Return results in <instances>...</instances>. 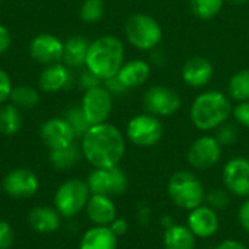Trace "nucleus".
Returning a JSON list of instances; mask_svg holds the SVG:
<instances>
[{
    "label": "nucleus",
    "mask_w": 249,
    "mask_h": 249,
    "mask_svg": "<svg viewBox=\"0 0 249 249\" xmlns=\"http://www.w3.org/2000/svg\"><path fill=\"white\" fill-rule=\"evenodd\" d=\"M80 150L82 156L93 168L118 166L125 155V139L109 123L95 124L82 137Z\"/></svg>",
    "instance_id": "f257e3e1"
},
{
    "label": "nucleus",
    "mask_w": 249,
    "mask_h": 249,
    "mask_svg": "<svg viewBox=\"0 0 249 249\" xmlns=\"http://www.w3.org/2000/svg\"><path fill=\"white\" fill-rule=\"evenodd\" d=\"M232 108L231 98L226 93L212 89L196 96L190 108V118L197 130L213 131L228 123Z\"/></svg>",
    "instance_id": "f03ea898"
},
{
    "label": "nucleus",
    "mask_w": 249,
    "mask_h": 249,
    "mask_svg": "<svg viewBox=\"0 0 249 249\" xmlns=\"http://www.w3.org/2000/svg\"><path fill=\"white\" fill-rule=\"evenodd\" d=\"M124 57L123 41L114 35H102L90 42L85 66L104 82L118 74L125 63Z\"/></svg>",
    "instance_id": "7ed1b4c3"
},
{
    "label": "nucleus",
    "mask_w": 249,
    "mask_h": 249,
    "mask_svg": "<svg viewBox=\"0 0 249 249\" xmlns=\"http://www.w3.org/2000/svg\"><path fill=\"white\" fill-rule=\"evenodd\" d=\"M124 32L128 44L140 51H153L159 47L163 36L158 19L147 13L131 15L125 22Z\"/></svg>",
    "instance_id": "20e7f679"
},
{
    "label": "nucleus",
    "mask_w": 249,
    "mask_h": 249,
    "mask_svg": "<svg viewBox=\"0 0 249 249\" xmlns=\"http://www.w3.org/2000/svg\"><path fill=\"white\" fill-rule=\"evenodd\" d=\"M168 194L175 206L184 210H193L206 200V190L201 181L188 171L175 172L168 182Z\"/></svg>",
    "instance_id": "39448f33"
},
{
    "label": "nucleus",
    "mask_w": 249,
    "mask_h": 249,
    "mask_svg": "<svg viewBox=\"0 0 249 249\" xmlns=\"http://www.w3.org/2000/svg\"><path fill=\"white\" fill-rule=\"evenodd\" d=\"M90 191L86 181L70 178L58 185L54 194V207L63 219H73L80 214L89 201Z\"/></svg>",
    "instance_id": "423d86ee"
},
{
    "label": "nucleus",
    "mask_w": 249,
    "mask_h": 249,
    "mask_svg": "<svg viewBox=\"0 0 249 249\" xmlns=\"http://www.w3.org/2000/svg\"><path fill=\"white\" fill-rule=\"evenodd\" d=\"M86 184L89 187L90 194L107 196V197H118L127 191L128 178L127 175L118 168H95L88 179Z\"/></svg>",
    "instance_id": "0eeeda50"
},
{
    "label": "nucleus",
    "mask_w": 249,
    "mask_h": 249,
    "mask_svg": "<svg viewBox=\"0 0 249 249\" xmlns=\"http://www.w3.org/2000/svg\"><path fill=\"white\" fill-rule=\"evenodd\" d=\"M163 136V125L160 120L149 112L133 117L127 124L128 140L139 147L156 146Z\"/></svg>",
    "instance_id": "6e6552de"
},
{
    "label": "nucleus",
    "mask_w": 249,
    "mask_h": 249,
    "mask_svg": "<svg viewBox=\"0 0 249 249\" xmlns=\"http://www.w3.org/2000/svg\"><path fill=\"white\" fill-rule=\"evenodd\" d=\"M182 105L179 93L168 86L155 85L150 86L143 95L144 109L155 117H171L175 115Z\"/></svg>",
    "instance_id": "1a4fd4ad"
},
{
    "label": "nucleus",
    "mask_w": 249,
    "mask_h": 249,
    "mask_svg": "<svg viewBox=\"0 0 249 249\" xmlns=\"http://www.w3.org/2000/svg\"><path fill=\"white\" fill-rule=\"evenodd\" d=\"M90 125L107 123L112 112V95L105 86H96L85 92L80 105Z\"/></svg>",
    "instance_id": "9d476101"
},
{
    "label": "nucleus",
    "mask_w": 249,
    "mask_h": 249,
    "mask_svg": "<svg viewBox=\"0 0 249 249\" xmlns=\"http://www.w3.org/2000/svg\"><path fill=\"white\" fill-rule=\"evenodd\" d=\"M220 158L222 146L214 136H201L196 139L187 152L188 163L200 171L213 168L220 160Z\"/></svg>",
    "instance_id": "9b49d317"
},
{
    "label": "nucleus",
    "mask_w": 249,
    "mask_h": 249,
    "mask_svg": "<svg viewBox=\"0 0 249 249\" xmlns=\"http://www.w3.org/2000/svg\"><path fill=\"white\" fill-rule=\"evenodd\" d=\"M3 191L12 198H29L39 190L36 174L28 168H16L6 174L1 181Z\"/></svg>",
    "instance_id": "f8f14e48"
},
{
    "label": "nucleus",
    "mask_w": 249,
    "mask_h": 249,
    "mask_svg": "<svg viewBox=\"0 0 249 249\" xmlns=\"http://www.w3.org/2000/svg\"><path fill=\"white\" fill-rule=\"evenodd\" d=\"M226 190L238 197H249V159L238 156L226 162L223 168Z\"/></svg>",
    "instance_id": "ddd939ff"
},
{
    "label": "nucleus",
    "mask_w": 249,
    "mask_h": 249,
    "mask_svg": "<svg viewBox=\"0 0 249 249\" xmlns=\"http://www.w3.org/2000/svg\"><path fill=\"white\" fill-rule=\"evenodd\" d=\"M181 77L187 86L201 89L213 80L214 66L209 58L203 55L190 57L181 69Z\"/></svg>",
    "instance_id": "4468645a"
},
{
    "label": "nucleus",
    "mask_w": 249,
    "mask_h": 249,
    "mask_svg": "<svg viewBox=\"0 0 249 249\" xmlns=\"http://www.w3.org/2000/svg\"><path fill=\"white\" fill-rule=\"evenodd\" d=\"M63 47L64 42L53 34H39L32 38L29 44V54L35 61L48 66L58 63L63 58Z\"/></svg>",
    "instance_id": "2eb2a0df"
},
{
    "label": "nucleus",
    "mask_w": 249,
    "mask_h": 249,
    "mask_svg": "<svg viewBox=\"0 0 249 249\" xmlns=\"http://www.w3.org/2000/svg\"><path fill=\"white\" fill-rule=\"evenodd\" d=\"M39 136L42 143L50 150L63 149L74 143V133L64 118H50L47 120L39 130Z\"/></svg>",
    "instance_id": "dca6fc26"
},
{
    "label": "nucleus",
    "mask_w": 249,
    "mask_h": 249,
    "mask_svg": "<svg viewBox=\"0 0 249 249\" xmlns=\"http://www.w3.org/2000/svg\"><path fill=\"white\" fill-rule=\"evenodd\" d=\"M187 226L196 238L213 236L219 229V217L216 214V210L203 204L190 210Z\"/></svg>",
    "instance_id": "f3484780"
},
{
    "label": "nucleus",
    "mask_w": 249,
    "mask_h": 249,
    "mask_svg": "<svg viewBox=\"0 0 249 249\" xmlns=\"http://www.w3.org/2000/svg\"><path fill=\"white\" fill-rule=\"evenodd\" d=\"M73 83V76L70 67L63 63L48 64L39 74V88L47 93L64 90Z\"/></svg>",
    "instance_id": "a211bd4d"
},
{
    "label": "nucleus",
    "mask_w": 249,
    "mask_h": 249,
    "mask_svg": "<svg viewBox=\"0 0 249 249\" xmlns=\"http://www.w3.org/2000/svg\"><path fill=\"white\" fill-rule=\"evenodd\" d=\"M85 212L95 226H109L117 219V207L112 198L107 196L90 194Z\"/></svg>",
    "instance_id": "6ab92c4d"
},
{
    "label": "nucleus",
    "mask_w": 249,
    "mask_h": 249,
    "mask_svg": "<svg viewBox=\"0 0 249 249\" xmlns=\"http://www.w3.org/2000/svg\"><path fill=\"white\" fill-rule=\"evenodd\" d=\"M61 214L55 210V207H47V206H38L34 207L28 214L29 226L42 235L54 233L61 228Z\"/></svg>",
    "instance_id": "aec40b11"
},
{
    "label": "nucleus",
    "mask_w": 249,
    "mask_h": 249,
    "mask_svg": "<svg viewBox=\"0 0 249 249\" xmlns=\"http://www.w3.org/2000/svg\"><path fill=\"white\" fill-rule=\"evenodd\" d=\"M150 73H152V67L147 61L142 58H134L123 64L117 77L130 90L143 86L149 80Z\"/></svg>",
    "instance_id": "412c9836"
},
{
    "label": "nucleus",
    "mask_w": 249,
    "mask_h": 249,
    "mask_svg": "<svg viewBox=\"0 0 249 249\" xmlns=\"http://www.w3.org/2000/svg\"><path fill=\"white\" fill-rule=\"evenodd\" d=\"M118 236L109 226H92L80 238L79 249H117Z\"/></svg>",
    "instance_id": "4be33fe9"
},
{
    "label": "nucleus",
    "mask_w": 249,
    "mask_h": 249,
    "mask_svg": "<svg viewBox=\"0 0 249 249\" xmlns=\"http://www.w3.org/2000/svg\"><path fill=\"white\" fill-rule=\"evenodd\" d=\"M89 45L90 42L80 35L70 36L63 47V58H61L63 64H66L70 69H77L85 66Z\"/></svg>",
    "instance_id": "5701e85b"
},
{
    "label": "nucleus",
    "mask_w": 249,
    "mask_h": 249,
    "mask_svg": "<svg viewBox=\"0 0 249 249\" xmlns=\"http://www.w3.org/2000/svg\"><path fill=\"white\" fill-rule=\"evenodd\" d=\"M163 247L165 249H194L196 236L188 226L174 223L169 228H165Z\"/></svg>",
    "instance_id": "b1692460"
},
{
    "label": "nucleus",
    "mask_w": 249,
    "mask_h": 249,
    "mask_svg": "<svg viewBox=\"0 0 249 249\" xmlns=\"http://www.w3.org/2000/svg\"><path fill=\"white\" fill-rule=\"evenodd\" d=\"M82 158V150L77 147L76 143L66 146L63 149L50 150V162L53 168L58 171H66L69 168H73Z\"/></svg>",
    "instance_id": "393cba45"
},
{
    "label": "nucleus",
    "mask_w": 249,
    "mask_h": 249,
    "mask_svg": "<svg viewBox=\"0 0 249 249\" xmlns=\"http://www.w3.org/2000/svg\"><path fill=\"white\" fill-rule=\"evenodd\" d=\"M22 128V114L13 104H3L0 107V133L13 136Z\"/></svg>",
    "instance_id": "a878e982"
},
{
    "label": "nucleus",
    "mask_w": 249,
    "mask_h": 249,
    "mask_svg": "<svg viewBox=\"0 0 249 249\" xmlns=\"http://www.w3.org/2000/svg\"><path fill=\"white\" fill-rule=\"evenodd\" d=\"M228 96L236 102L249 101V69H242L232 74L228 83Z\"/></svg>",
    "instance_id": "bb28decb"
},
{
    "label": "nucleus",
    "mask_w": 249,
    "mask_h": 249,
    "mask_svg": "<svg viewBox=\"0 0 249 249\" xmlns=\"http://www.w3.org/2000/svg\"><path fill=\"white\" fill-rule=\"evenodd\" d=\"M225 3V0H190V9L196 18L210 20L222 12Z\"/></svg>",
    "instance_id": "cd10ccee"
},
{
    "label": "nucleus",
    "mask_w": 249,
    "mask_h": 249,
    "mask_svg": "<svg viewBox=\"0 0 249 249\" xmlns=\"http://www.w3.org/2000/svg\"><path fill=\"white\" fill-rule=\"evenodd\" d=\"M10 101L19 109H31L38 105L39 95L31 86H18V88L12 89Z\"/></svg>",
    "instance_id": "c85d7f7f"
},
{
    "label": "nucleus",
    "mask_w": 249,
    "mask_h": 249,
    "mask_svg": "<svg viewBox=\"0 0 249 249\" xmlns=\"http://www.w3.org/2000/svg\"><path fill=\"white\" fill-rule=\"evenodd\" d=\"M63 118L70 125V128L74 133L76 139H82L86 134V131L90 128V124L86 120V117H85V114H83V111H82L80 107H71V108H69L66 111V114H64Z\"/></svg>",
    "instance_id": "c756f323"
},
{
    "label": "nucleus",
    "mask_w": 249,
    "mask_h": 249,
    "mask_svg": "<svg viewBox=\"0 0 249 249\" xmlns=\"http://www.w3.org/2000/svg\"><path fill=\"white\" fill-rule=\"evenodd\" d=\"M79 15L85 23H98L105 15V4L102 0H85Z\"/></svg>",
    "instance_id": "7c9ffc66"
},
{
    "label": "nucleus",
    "mask_w": 249,
    "mask_h": 249,
    "mask_svg": "<svg viewBox=\"0 0 249 249\" xmlns=\"http://www.w3.org/2000/svg\"><path fill=\"white\" fill-rule=\"evenodd\" d=\"M238 136H239V131H238L236 125L225 123L217 128V133H216L214 137L220 143V146H232V144L236 143Z\"/></svg>",
    "instance_id": "2f4dec72"
},
{
    "label": "nucleus",
    "mask_w": 249,
    "mask_h": 249,
    "mask_svg": "<svg viewBox=\"0 0 249 249\" xmlns=\"http://www.w3.org/2000/svg\"><path fill=\"white\" fill-rule=\"evenodd\" d=\"M209 203V207L213 210H223L229 204V196L222 188H213L209 193H206V200Z\"/></svg>",
    "instance_id": "473e14b6"
},
{
    "label": "nucleus",
    "mask_w": 249,
    "mask_h": 249,
    "mask_svg": "<svg viewBox=\"0 0 249 249\" xmlns=\"http://www.w3.org/2000/svg\"><path fill=\"white\" fill-rule=\"evenodd\" d=\"M232 115H233V118L236 120L238 124L249 128V101L238 102L232 108Z\"/></svg>",
    "instance_id": "72a5a7b5"
},
{
    "label": "nucleus",
    "mask_w": 249,
    "mask_h": 249,
    "mask_svg": "<svg viewBox=\"0 0 249 249\" xmlns=\"http://www.w3.org/2000/svg\"><path fill=\"white\" fill-rule=\"evenodd\" d=\"M15 242V232L10 223L0 220V249H10Z\"/></svg>",
    "instance_id": "f704fd0d"
},
{
    "label": "nucleus",
    "mask_w": 249,
    "mask_h": 249,
    "mask_svg": "<svg viewBox=\"0 0 249 249\" xmlns=\"http://www.w3.org/2000/svg\"><path fill=\"white\" fill-rule=\"evenodd\" d=\"M101 83H102V80L96 74H93L90 70H88V69H85L80 73V76H79V86L82 89H85V92L92 89V88L101 86Z\"/></svg>",
    "instance_id": "c9c22d12"
},
{
    "label": "nucleus",
    "mask_w": 249,
    "mask_h": 249,
    "mask_svg": "<svg viewBox=\"0 0 249 249\" xmlns=\"http://www.w3.org/2000/svg\"><path fill=\"white\" fill-rule=\"evenodd\" d=\"M12 80L9 77V74L0 69V105L6 104V101L10 98L12 93Z\"/></svg>",
    "instance_id": "e433bc0d"
},
{
    "label": "nucleus",
    "mask_w": 249,
    "mask_h": 249,
    "mask_svg": "<svg viewBox=\"0 0 249 249\" xmlns=\"http://www.w3.org/2000/svg\"><path fill=\"white\" fill-rule=\"evenodd\" d=\"M104 86L107 88V90L112 95V96H120V95H124L127 93V88L120 82V79L117 76L114 77H109L107 80H104Z\"/></svg>",
    "instance_id": "4c0bfd02"
},
{
    "label": "nucleus",
    "mask_w": 249,
    "mask_h": 249,
    "mask_svg": "<svg viewBox=\"0 0 249 249\" xmlns=\"http://www.w3.org/2000/svg\"><path fill=\"white\" fill-rule=\"evenodd\" d=\"M238 219H239L242 229L249 233V200L244 201V204L241 206L239 213H238Z\"/></svg>",
    "instance_id": "58836bf2"
},
{
    "label": "nucleus",
    "mask_w": 249,
    "mask_h": 249,
    "mask_svg": "<svg viewBox=\"0 0 249 249\" xmlns=\"http://www.w3.org/2000/svg\"><path fill=\"white\" fill-rule=\"evenodd\" d=\"M109 229L117 235V236H123V235H125L127 233V231H128V223L124 220V219H115L111 225H109Z\"/></svg>",
    "instance_id": "ea45409f"
},
{
    "label": "nucleus",
    "mask_w": 249,
    "mask_h": 249,
    "mask_svg": "<svg viewBox=\"0 0 249 249\" xmlns=\"http://www.w3.org/2000/svg\"><path fill=\"white\" fill-rule=\"evenodd\" d=\"M10 42H12V39H10L9 29L6 26L0 25V55L7 51V48L10 47Z\"/></svg>",
    "instance_id": "a19ab883"
},
{
    "label": "nucleus",
    "mask_w": 249,
    "mask_h": 249,
    "mask_svg": "<svg viewBox=\"0 0 249 249\" xmlns=\"http://www.w3.org/2000/svg\"><path fill=\"white\" fill-rule=\"evenodd\" d=\"M216 249H248L244 244L238 242V241H233V239H226L223 242H220Z\"/></svg>",
    "instance_id": "79ce46f5"
},
{
    "label": "nucleus",
    "mask_w": 249,
    "mask_h": 249,
    "mask_svg": "<svg viewBox=\"0 0 249 249\" xmlns=\"http://www.w3.org/2000/svg\"><path fill=\"white\" fill-rule=\"evenodd\" d=\"M225 1L233 6H242V4H247L249 0H225Z\"/></svg>",
    "instance_id": "37998d69"
},
{
    "label": "nucleus",
    "mask_w": 249,
    "mask_h": 249,
    "mask_svg": "<svg viewBox=\"0 0 249 249\" xmlns=\"http://www.w3.org/2000/svg\"><path fill=\"white\" fill-rule=\"evenodd\" d=\"M0 1H1V0H0Z\"/></svg>",
    "instance_id": "c03bdc74"
}]
</instances>
